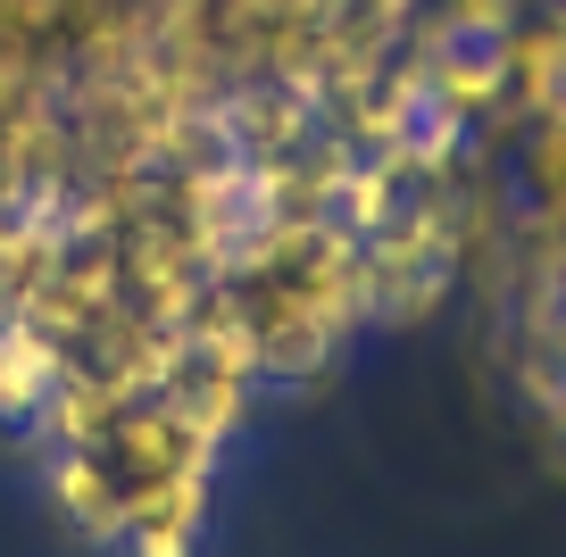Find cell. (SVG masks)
<instances>
[{
    "label": "cell",
    "mask_w": 566,
    "mask_h": 557,
    "mask_svg": "<svg viewBox=\"0 0 566 557\" xmlns=\"http://www.w3.org/2000/svg\"><path fill=\"white\" fill-rule=\"evenodd\" d=\"M92 458H101V466L117 474V491H125V483H159V474H209V483H217V458H226V450L184 441V424L167 417L159 400H134V408L108 417V433H101Z\"/></svg>",
    "instance_id": "6da1fadb"
},
{
    "label": "cell",
    "mask_w": 566,
    "mask_h": 557,
    "mask_svg": "<svg viewBox=\"0 0 566 557\" xmlns=\"http://www.w3.org/2000/svg\"><path fill=\"white\" fill-rule=\"evenodd\" d=\"M250 400H259V383H242V375H217V366H176V383L159 391V408L184 424V441H200V450H226L233 433L250 424Z\"/></svg>",
    "instance_id": "7a4b0ae2"
},
{
    "label": "cell",
    "mask_w": 566,
    "mask_h": 557,
    "mask_svg": "<svg viewBox=\"0 0 566 557\" xmlns=\"http://www.w3.org/2000/svg\"><path fill=\"white\" fill-rule=\"evenodd\" d=\"M59 375H67V349L42 325L9 316V325H0V424H25V433H34L51 391H59Z\"/></svg>",
    "instance_id": "3957f363"
},
{
    "label": "cell",
    "mask_w": 566,
    "mask_h": 557,
    "mask_svg": "<svg viewBox=\"0 0 566 557\" xmlns=\"http://www.w3.org/2000/svg\"><path fill=\"white\" fill-rule=\"evenodd\" d=\"M51 507L92 540V549H117L125 540V491L92 450H59L51 458Z\"/></svg>",
    "instance_id": "277c9868"
},
{
    "label": "cell",
    "mask_w": 566,
    "mask_h": 557,
    "mask_svg": "<svg viewBox=\"0 0 566 557\" xmlns=\"http://www.w3.org/2000/svg\"><path fill=\"white\" fill-rule=\"evenodd\" d=\"M117 549L125 557H200V533L192 524H125Z\"/></svg>",
    "instance_id": "5b68a950"
}]
</instances>
